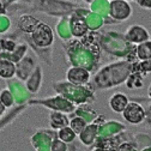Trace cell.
<instances>
[{
  "mask_svg": "<svg viewBox=\"0 0 151 151\" xmlns=\"http://www.w3.org/2000/svg\"><path fill=\"white\" fill-rule=\"evenodd\" d=\"M110 104L114 110L121 111L126 106V97L124 95H115L113 97V100L110 101Z\"/></svg>",
  "mask_w": 151,
  "mask_h": 151,
  "instance_id": "1",
  "label": "cell"
}]
</instances>
